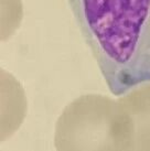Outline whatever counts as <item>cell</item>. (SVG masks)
<instances>
[{"instance_id": "2", "label": "cell", "mask_w": 150, "mask_h": 151, "mask_svg": "<svg viewBox=\"0 0 150 151\" xmlns=\"http://www.w3.org/2000/svg\"><path fill=\"white\" fill-rule=\"evenodd\" d=\"M60 151L129 150L128 130L117 101L88 94L65 107L54 134Z\"/></svg>"}, {"instance_id": "3", "label": "cell", "mask_w": 150, "mask_h": 151, "mask_svg": "<svg viewBox=\"0 0 150 151\" xmlns=\"http://www.w3.org/2000/svg\"><path fill=\"white\" fill-rule=\"evenodd\" d=\"M117 104L126 119L129 150H150V82L131 88Z\"/></svg>"}, {"instance_id": "1", "label": "cell", "mask_w": 150, "mask_h": 151, "mask_svg": "<svg viewBox=\"0 0 150 151\" xmlns=\"http://www.w3.org/2000/svg\"><path fill=\"white\" fill-rule=\"evenodd\" d=\"M109 91L150 82V0H69Z\"/></svg>"}]
</instances>
